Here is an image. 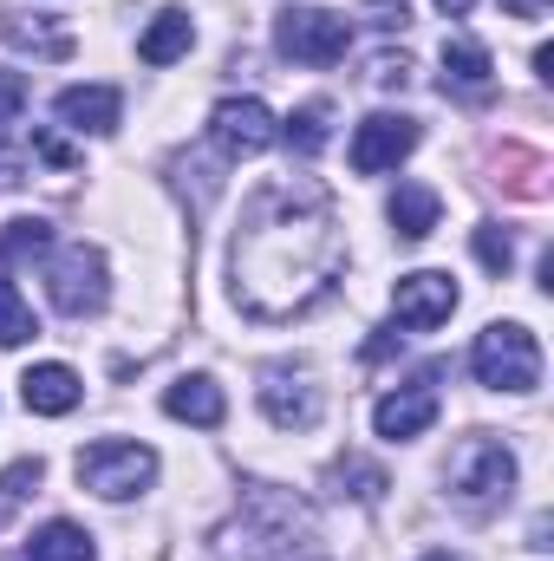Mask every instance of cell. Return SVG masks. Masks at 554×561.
Segmentation results:
<instances>
[{
	"label": "cell",
	"mask_w": 554,
	"mask_h": 561,
	"mask_svg": "<svg viewBox=\"0 0 554 561\" xmlns=\"http://www.w3.org/2000/svg\"><path fill=\"white\" fill-rule=\"evenodd\" d=\"M339 209L320 183L287 176L249 196L235 249H229V294L249 320H293L339 275Z\"/></svg>",
	"instance_id": "6da1fadb"
},
{
	"label": "cell",
	"mask_w": 554,
	"mask_h": 561,
	"mask_svg": "<svg viewBox=\"0 0 554 561\" xmlns=\"http://www.w3.org/2000/svg\"><path fill=\"white\" fill-rule=\"evenodd\" d=\"M470 366L489 392H535L542 386V346L522 320H489L470 346Z\"/></svg>",
	"instance_id": "7a4b0ae2"
},
{
	"label": "cell",
	"mask_w": 554,
	"mask_h": 561,
	"mask_svg": "<svg viewBox=\"0 0 554 561\" xmlns=\"http://www.w3.org/2000/svg\"><path fill=\"white\" fill-rule=\"evenodd\" d=\"M450 490L463 510H489L516 490V457L503 437H463L457 457H450Z\"/></svg>",
	"instance_id": "3957f363"
},
{
	"label": "cell",
	"mask_w": 554,
	"mask_h": 561,
	"mask_svg": "<svg viewBox=\"0 0 554 561\" xmlns=\"http://www.w3.org/2000/svg\"><path fill=\"white\" fill-rule=\"evenodd\" d=\"M275 46L293 66H339L346 46H353V20L326 13V7H293V13L275 20Z\"/></svg>",
	"instance_id": "277c9868"
},
{
	"label": "cell",
	"mask_w": 554,
	"mask_h": 561,
	"mask_svg": "<svg viewBox=\"0 0 554 561\" xmlns=\"http://www.w3.org/2000/svg\"><path fill=\"white\" fill-rule=\"evenodd\" d=\"M150 477H157V450H150V444H118V437H105V444L79 450V483H85L92 496H105V503L138 496Z\"/></svg>",
	"instance_id": "5b68a950"
},
{
	"label": "cell",
	"mask_w": 554,
	"mask_h": 561,
	"mask_svg": "<svg viewBox=\"0 0 554 561\" xmlns=\"http://www.w3.org/2000/svg\"><path fill=\"white\" fill-rule=\"evenodd\" d=\"M46 287H53V307H59L66 320H92V313H105V300H112L105 255H99V249H85V242L59 249V255H53V268H46Z\"/></svg>",
	"instance_id": "8992f818"
},
{
	"label": "cell",
	"mask_w": 554,
	"mask_h": 561,
	"mask_svg": "<svg viewBox=\"0 0 554 561\" xmlns=\"http://www.w3.org/2000/svg\"><path fill=\"white\" fill-rule=\"evenodd\" d=\"M417 150V118H399V112H372L353 138V170L359 176H385L399 170L405 157Z\"/></svg>",
	"instance_id": "52a82bcc"
},
{
	"label": "cell",
	"mask_w": 554,
	"mask_h": 561,
	"mask_svg": "<svg viewBox=\"0 0 554 561\" xmlns=\"http://www.w3.org/2000/svg\"><path fill=\"white\" fill-rule=\"evenodd\" d=\"M392 313H399V327H412V333H430V327H443V320L457 313V280L437 275V268L399 275V287H392Z\"/></svg>",
	"instance_id": "ba28073f"
},
{
	"label": "cell",
	"mask_w": 554,
	"mask_h": 561,
	"mask_svg": "<svg viewBox=\"0 0 554 561\" xmlns=\"http://www.w3.org/2000/svg\"><path fill=\"white\" fill-rule=\"evenodd\" d=\"M262 412H268V424H280V431L320 424V386H313V373H307V366H268V373H262Z\"/></svg>",
	"instance_id": "9c48e42d"
},
{
	"label": "cell",
	"mask_w": 554,
	"mask_h": 561,
	"mask_svg": "<svg viewBox=\"0 0 554 561\" xmlns=\"http://www.w3.org/2000/svg\"><path fill=\"white\" fill-rule=\"evenodd\" d=\"M209 138L222 144L229 157H262V150L280 138V125L262 99H222V105L209 112Z\"/></svg>",
	"instance_id": "30bf717a"
},
{
	"label": "cell",
	"mask_w": 554,
	"mask_h": 561,
	"mask_svg": "<svg viewBox=\"0 0 554 561\" xmlns=\"http://www.w3.org/2000/svg\"><path fill=\"white\" fill-rule=\"evenodd\" d=\"M437 366L417 379V386H399V392H385L379 399V412H372V424H379V437H392V444H405V437H424L430 424H437Z\"/></svg>",
	"instance_id": "8fae6325"
},
{
	"label": "cell",
	"mask_w": 554,
	"mask_h": 561,
	"mask_svg": "<svg viewBox=\"0 0 554 561\" xmlns=\"http://www.w3.org/2000/svg\"><path fill=\"white\" fill-rule=\"evenodd\" d=\"M443 92L450 99H470V105H483L496 92V66H489V46L483 39H470V33L443 39Z\"/></svg>",
	"instance_id": "7c38bea8"
},
{
	"label": "cell",
	"mask_w": 554,
	"mask_h": 561,
	"mask_svg": "<svg viewBox=\"0 0 554 561\" xmlns=\"http://www.w3.org/2000/svg\"><path fill=\"white\" fill-rule=\"evenodd\" d=\"M53 112H59L72 131H92V138H105V131H118V112H125V99H118V85H66V92L53 99Z\"/></svg>",
	"instance_id": "4fadbf2b"
},
{
	"label": "cell",
	"mask_w": 554,
	"mask_h": 561,
	"mask_svg": "<svg viewBox=\"0 0 554 561\" xmlns=\"http://www.w3.org/2000/svg\"><path fill=\"white\" fill-rule=\"evenodd\" d=\"M20 399H26V412H39V419H66L79 399H85V386H79V373L72 366H33L26 379H20Z\"/></svg>",
	"instance_id": "5bb4252c"
},
{
	"label": "cell",
	"mask_w": 554,
	"mask_h": 561,
	"mask_svg": "<svg viewBox=\"0 0 554 561\" xmlns=\"http://www.w3.org/2000/svg\"><path fill=\"white\" fill-rule=\"evenodd\" d=\"M163 412H170L176 424H203V431H216V424L229 419V399H222V386H216V379L189 373V379H176V386L163 392Z\"/></svg>",
	"instance_id": "9a60e30c"
},
{
	"label": "cell",
	"mask_w": 554,
	"mask_h": 561,
	"mask_svg": "<svg viewBox=\"0 0 554 561\" xmlns=\"http://www.w3.org/2000/svg\"><path fill=\"white\" fill-rule=\"evenodd\" d=\"M0 39L7 46H26L33 59H72V33L66 26H46V13H0Z\"/></svg>",
	"instance_id": "2e32d148"
},
{
	"label": "cell",
	"mask_w": 554,
	"mask_h": 561,
	"mask_svg": "<svg viewBox=\"0 0 554 561\" xmlns=\"http://www.w3.org/2000/svg\"><path fill=\"white\" fill-rule=\"evenodd\" d=\"M189 46H196V26H189V13H183V7H163V13L143 26L138 59H143V66H170V59H183Z\"/></svg>",
	"instance_id": "e0dca14e"
},
{
	"label": "cell",
	"mask_w": 554,
	"mask_h": 561,
	"mask_svg": "<svg viewBox=\"0 0 554 561\" xmlns=\"http://www.w3.org/2000/svg\"><path fill=\"white\" fill-rule=\"evenodd\" d=\"M437 190L430 183H399V196L385 203V216H392V229H399V242H424L430 229H437Z\"/></svg>",
	"instance_id": "ac0fdd59"
},
{
	"label": "cell",
	"mask_w": 554,
	"mask_h": 561,
	"mask_svg": "<svg viewBox=\"0 0 554 561\" xmlns=\"http://www.w3.org/2000/svg\"><path fill=\"white\" fill-rule=\"evenodd\" d=\"M26 561H99V549L79 523H46V529H33Z\"/></svg>",
	"instance_id": "d6986e66"
},
{
	"label": "cell",
	"mask_w": 554,
	"mask_h": 561,
	"mask_svg": "<svg viewBox=\"0 0 554 561\" xmlns=\"http://www.w3.org/2000/svg\"><path fill=\"white\" fill-rule=\"evenodd\" d=\"M326 118H333V112L313 99V105H300V112L280 125V138L293 144V157H320V150H326V138H333V125H326Z\"/></svg>",
	"instance_id": "ffe728a7"
},
{
	"label": "cell",
	"mask_w": 554,
	"mask_h": 561,
	"mask_svg": "<svg viewBox=\"0 0 554 561\" xmlns=\"http://www.w3.org/2000/svg\"><path fill=\"white\" fill-rule=\"evenodd\" d=\"M39 255H53V229H46V222L26 216V222H7V229H0V262H7V268L39 262Z\"/></svg>",
	"instance_id": "44dd1931"
},
{
	"label": "cell",
	"mask_w": 554,
	"mask_h": 561,
	"mask_svg": "<svg viewBox=\"0 0 554 561\" xmlns=\"http://www.w3.org/2000/svg\"><path fill=\"white\" fill-rule=\"evenodd\" d=\"M33 333H39L33 307L20 300V287H13V280H0V346H26Z\"/></svg>",
	"instance_id": "7402d4cb"
},
{
	"label": "cell",
	"mask_w": 554,
	"mask_h": 561,
	"mask_svg": "<svg viewBox=\"0 0 554 561\" xmlns=\"http://www.w3.org/2000/svg\"><path fill=\"white\" fill-rule=\"evenodd\" d=\"M503 163H509V190H516V196H542V190H549V157H542V150H516V144H509Z\"/></svg>",
	"instance_id": "603a6c76"
},
{
	"label": "cell",
	"mask_w": 554,
	"mask_h": 561,
	"mask_svg": "<svg viewBox=\"0 0 554 561\" xmlns=\"http://www.w3.org/2000/svg\"><path fill=\"white\" fill-rule=\"evenodd\" d=\"M33 490H39V457H20V463L0 470V529H7V516H13Z\"/></svg>",
	"instance_id": "cb8c5ba5"
},
{
	"label": "cell",
	"mask_w": 554,
	"mask_h": 561,
	"mask_svg": "<svg viewBox=\"0 0 554 561\" xmlns=\"http://www.w3.org/2000/svg\"><path fill=\"white\" fill-rule=\"evenodd\" d=\"M333 477H339V483H353V490H339V496H353V503H379V496L392 490V477H385L379 463H359V457H346Z\"/></svg>",
	"instance_id": "d4e9b609"
},
{
	"label": "cell",
	"mask_w": 554,
	"mask_h": 561,
	"mask_svg": "<svg viewBox=\"0 0 554 561\" xmlns=\"http://www.w3.org/2000/svg\"><path fill=\"white\" fill-rule=\"evenodd\" d=\"M476 262H483V268H489L496 280L509 275V268H516V242H509V229L483 222V229H476Z\"/></svg>",
	"instance_id": "484cf974"
},
{
	"label": "cell",
	"mask_w": 554,
	"mask_h": 561,
	"mask_svg": "<svg viewBox=\"0 0 554 561\" xmlns=\"http://www.w3.org/2000/svg\"><path fill=\"white\" fill-rule=\"evenodd\" d=\"M20 112H26V79L20 72H0V138L20 125Z\"/></svg>",
	"instance_id": "4316f807"
},
{
	"label": "cell",
	"mask_w": 554,
	"mask_h": 561,
	"mask_svg": "<svg viewBox=\"0 0 554 561\" xmlns=\"http://www.w3.org/2000/svg\"><path fill=\"white\" fill-rule=\"evenodd\" d=\"M372 85L405 92V85H412V59H405V53H379V59H372Z\"/></svg>",
	"instance_id": "83f0119b"
},
{
	"label": "cell",
	"mask_w": 554,
	"mask_h": 561,
	"mask_svg": "<svg viewBox=\"0 0 554 561\" xmlns=\"http://www.w3.org/2000/svg\"><path fill=\"white\" fill-rule=\"evenodd\" d=\"M33 150H39L46 163H59V170H66V163H79V150H72L66 138H53V131H33Z\"/></svg>",
	"instance_id": "f1b7e54d"
},
{
	"label": "cell",
	"mask_w": 554,
	"mask_h": 561,
	"mask_svg": "<svg viewBox=\"0 0 554 561\" xmlns=\"http://www.w3.org/2000/svg\"><path fill=\"white\" fill-rule=\"evenodd\" d=\"M399 346H405V333H399V327H385V333H372V340H366V366H379V359H392Z\"/></svg>",
	"instance_id": "f546056e"
},
{
	"label": "cell",
	"mask_w": 554,
	"mask_h": 561,
	"mask_svg": "<svg viewBox=\"0 0 554 561\" xmlns=\"http://www.w3.org/2000/svg\"><path fill=\"white\" fill-rule=\"evenodd\" d=\"M366 20H379V26H405V20H412V13H405V0H399V7H392V0H379V7H372V13H366Z\"/></svg>",
	"instance_id": "4dcf8cb0"
},
{
	"label": "cell",
	"mask_w": 554,
	"mask_h": 561,
	"mask_svg": "<svg viewBox=\"0 0 554 561\" xmlns=\"http://www.w3.org/2000/svg\"><path fill=\"white\" fill-rule=\"evenodd\" d=\"M503 7H509L516 20H542V13H549V0H503Z\"/></svg>",
	"instance_id": "1f68e13d"
},
{
	"label": "cell",
	"mask_w": 554,
	"mask_h": 561,
	"mask_svg": "<svg viewBox=\"0 0 554 561\" xmlns=\"http://www.w3.org/2000/svg\"><path fill=\"white\" fill-rule=\"evenodd\" d=\"M437 7H443V13H450V20H463V13H470V7H476V0H437Z\"/></svg>",
	"instance_id": "d6a6232c"
},
{
	"label": "cell",
	"mask_w": 554,
	"mask_h": 561,
	"mask_svg": "<svg viewBox=\"0 0 554 561\" xmlns=\"http://www.w3.org/2000/svg\"><path fill=\"white\" fill-rule=\"evenodd\" d=\"M424 561H457V556H424Z\"/></svg>",
	"instance_id": "836d02e7"
}]
</instances>
